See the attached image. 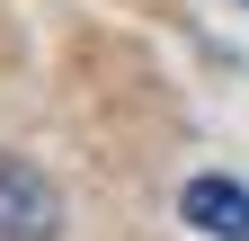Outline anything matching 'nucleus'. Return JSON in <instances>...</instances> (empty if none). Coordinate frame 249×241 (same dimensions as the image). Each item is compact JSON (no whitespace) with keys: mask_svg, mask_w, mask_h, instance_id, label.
I'll return each mask as SVG.
<instances>
[{"mask_svg":"<svg viewBox=\"0 0 249 241\" xmlns=\"http://www.w3.org/2000/svg\"><path fill=\"white\" fill-rule=\"evenodd\" d=\"M178 215L196 232H213V241H249V188H240V179H187Z\"/></svg>","mask_w":249,"mask_h":241,"instance_id":"f03ea898","label":"nucleus"},{"mask_svg":"<svg viewBox=\"0 0 249 241\" xmlns=\"http://www.w3.org/2000/svg\"><path fill=\"white\" fill-rule=\"evenodd\" d=\"M62 232V197L36 161L0 152V241H53Z\"/></svg>","mask_w":249,"mask_h":241,"instance_id":"f257e3e1","label":"nucleus"}]
</instances>
